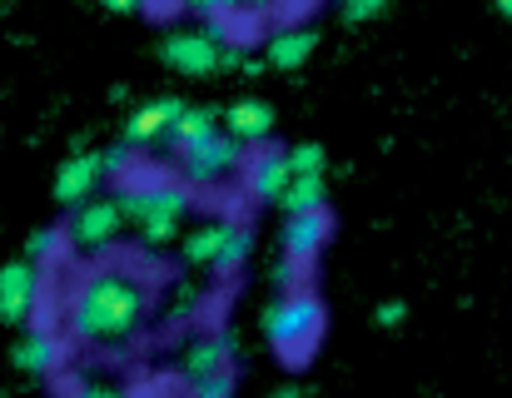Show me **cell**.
Returning <instances> with one entry per match:
<instances>
[{"mask_svg": "<svg viewBox=\"0 0 512 398\" xmlns=\"http://www.w3.org/2000/svg\"><path fill=\"white\" fill-rule=\"evenodd\" d=\"M319 329H324V304L314 289H294L264 309V339L284 364H309L304 354L319 344Z\"/></svg>", "mask_w": 512, "mask_h": 398, "instance_id": "obj_2", "label": "cell"}, {"mask_svg": "<svg viewBox=\"0 0 512 398\" xmlns=\"http://www.w3.org/2000/svg\"><path fill=\"white\" fill-rule=\"evenodd\" d=\"M65 324L80 344H120L145 324V289L125 274L100 269V274L75 284Z\"/></svg>", "mask_w": 512, "mask_h": 398, "instance_id": "obj_1", "label": "cell"}, {"mask_svg": "<svg viewBox=\"0 0 512 398\" xmlns=\"http://www.w3.org/2000/svg\"><path fill=\"white\" fill-rule=\"evenodd\" d=\"M239 165H244V145H234V140L219 130L214 140H204L199 150L184 155V180H189V185H219V180L234 175Z\"/></svg>", "mask_w": 512, "mask_h": 398, "instance_id": "obj_6", "label": "cell"}, {"mask_svg": "<svg viewBox=\"0 0 512 398\" xmlns=\"http://www.w3.org/2000/svg\"><path fill=\"white\" fill-rule=\"evenodd\" d=\"M284 165H289L294 180H304V175H324V145H294V150L284 155Z\"/></svg>", "mask_w": 512, "mask_h": 398, "instance_id": "obj_19", "label": "cell"}, {"mask_svg": "<svg viewBox=\"0 0 512 398\" xmlns=\"http://www.w3.org/2000/svg\"><path fill=\"white\" fill-rule=\"evenodd\" d=\"M249 249H254V239H249V229H239V224H234V229H229V244H224V254H219V264H214V269H219V274H229V269H239V264L249 259Z\"/></svg>", "mask_w": 512, "mask_h": 398, "instance_id": "obj_21", "label": "cell"}, {"mask_svg": "<svg viewBox=\"0 0 512 398\" xmlns=\"http://www.w3.org/2000/svg\"><path fill=\"white\" fill-rule=\"evenodd\" d=\"M378 319H383V324H398V319H403V304H383Z\"/></svg>", "mask_w": 512, "mask_h": 398, "instance_id": "obj_24", "label": "cell"}, {"mask_svg": "<svg viewBox=\"0 0 512 398\" xmlns=\"http://www.w3.org/2000/svg\"><path fill=\"white\" fill-rule=\"evenodd\" d=\"M249 165V195L254 199H284L289 190V165H284V155H254V160H244Z\"/></svg>", "mask_w": 512, "mask_h": 398, "instance_id": "obj_16", "label": "cell"}, {"mask_svg": "<svg viewBox=\"0 0 512 398\" xmlns=\"http://www.w3.org/2000/svg\"><path fill=\"white\" fill-rule=\"evenodd\" d=\"M324 199H329V190H324V175H304V180H289V190H284V209H289V219L294 214H314V209H324Z\"/></svg>", "mask_w": 512, "mask_h": 398, "instance_id": "obj_18", "label": "cell"}, {"mask_svg": "<svg viewBox=\"0 0 512 398\" xmlns=\"http://www.w3.org/2000/svg\"><path fill=\"white\" fill-rule=\"evenodd\" d=\"M229 229H234L229 219H214V224L189 229V239H184V259L199 264V269H214L219 254H224V244H229Z\"/></svg>", "mask_w": 512, "mask_h": 398, "instance_id": "obj_14", "label": "cell"}, {"mask_svg": "<svg viewBox=\"0 0 512 398\" xmlns=\"http://www.w3.org/2000/svg\"><path fill=\"white\" fill-rule=\"evenodd\" d=\"M274 398H304V394H299V389H279Z\"/></svg>", "mask_w": 512, "mask_h": 398, "instance_id": "obj_25", "label": "cell"}, {"mask_svg": "<svg viewBox=\"0 0 512 398\" xmlns=\"http://www.w3.org/2000/svg\"><path fill=\"white\" fill-rule=\"evenodd\" d=\"M75 398H125L120 389H105V384H90V389H75Z\"/></svg>", "mask_w": 512, "mask_h": 398, "instance_id": "obj_23", "label": "cell"}, {"mask_svg": "<svg viewBox=\"0 0 512 398\" xmlns=\"http://www.w3.org/2000/svg\"><path fill=\"white\" fill-rule=\"evenodd\" d=\"M125 229V214H120V199H85L80 209H70V229L65 239H75L80 249H105L115 234Z\"/></svg>", "mask_w": 512, "mask_h": 398, "instance_id": "obj_5", "label": "cell"}, {"mask_svg": "<svg viewBox=\"0 0 512 398\" xmlns=\"http://www.w3.org/2000/svg\"><path fill=\"white\" fill-rule=\"evenodd\" d=\"M329 229H334L329 209L294 214V219L284 224V254H289V264H309V259H314L324 244H329Z\"/></svg>", "mask_w": 512, "mask_h": 398, "instance_id": "obj_10", "label": "cell"}, {"mask_svg": "<svg viewBox=\"0 0 512 398\" xmlns=\"http://www.w3.org/2000/svg\"><path fill=\"white\" fill-rule=\"evenodd\" d=\"M314 45H319V35L314 30H279V35H269V65L274 70H299L309 55H314Z\"/></svg>", "mask_w": 512, "mask_h": 398, "instance_id": "obj_17", "label": "cell"}, {"mask_svg": "<svg viewBox=\"0 0 512 398\" xmlns=\"http://www.w3.org/2000/svg\"><path fill=\"white\" fill-rule=\"evenodd\" d=\"M219 130L234 140V145H264L274 135V105L269 100H234L224 115H219Z\"/></svg>", "mask_w": 512, "mask_h": 398, "instance_id": "obj_8", "label": "cell"}, {"mask_svg": "<svg viewBox=\"0 0 512 398\" xmlns=\"http://www.w3.org/2000/svg\"><path fill=\"white\" fill-rule=\"evenodd\" d=\"M219 135V115L214 110H204V105H184V115L174 120V130L165 135L174 150H179V160L189 155V150H199L204 140H214Z\"/></svg>", "mask_w": 512, "mask_h": 398, "instance_id": "obj_12", "label": "cell"}, {"mask_svg": "<svg viewBox=\"0 0 512 398\" xmlns=\"http://www.w3.org/2000/svg\"><path fill=\"white\" fill-rule=\"evenodd\" d=\"M65 244H70V239H65L60 229H40V234L30 239V254H25V264H35V269H40V264L60 259V249H65Z\"/></svg>", "mask_w": 512, "mask_h": 398, "instance_id": "obj_20", "label": "cell"}, {"mask_svg": "<svg viewBox=\"0 0 512 398\" xmlns=\"http://www.w3.org/2000/svg\"><path fill=\"white\" fill-rule=\"evenodd\" d=\"M160 55L165 65L179 70V75H214L224 65H234L239 55L224 50V30L219 25H204V30H174L160 40Z\"/></svg>", "mask_w": 512, "mask_h": 398, "instance_id": "obj_4", "label": "cell"}, {"mask_svg": "<svg viewBox=\"0 0 512 398\" xmlns=\"http://www.w3.org/2000/svg\"><path fill=\"white\" fill-rule=\"evenodd\" d=\"M179 115H184V100H174V95H160V100L140 105V110L125 120V145H150V140H165Z\"/></svg>", "mask_w": 512, "mask_h": 398, "instance_id": "obj_11", "label": "cell"}, {"mask_svg": "<svg viewBox=\"0 0 512 398\" xmlns=\"http://www.w3.org/2000/svg\"><path fill=\"white\" fill-rule=\"evenodd\" d=\"M378 10H383V0H353V5H343L339 15L348 20V25H353V20H373Z\"/></svg>", "mask_w": 512, "mask_h": 398, "instance_id": "obj_22", "label": "cell"}, {"mask_svg": "<svg viewBox=\"0 0 512 398\" xmlns=\"http://www.w3.org/2000/svg\"><path fill=\"white\" fill-rule=\"evenodd\" d=\"M105 175V155H75L55 170V199L65 209H80L85 199H95V185Z\"/></svg>", "mask_w": 512, "mask_h": 398, "instance_id": "obj_9", "label": "cell"}, {"mask_svg": "<svg viewBox=\"0 0 512 398\" xmlns=\"http://www.w3.org/2000/svg\"><path fill=\"white\" fill-rule=\"evenodd\" d=\"M60 359H65V349H60V339H55V334H45V329H35L30 339H20V344H15V364H20L25 374H55V369H60Z\"/></svg>", "mask_w": 512, "mask_h": 398, "instance_id": "obj_15", "label": "cell"}, {"mask_svg": "<svg viewBox=\"0 0 512 398\" xmlns=\"http://www.w3.org/2000/svg\"><path fill=\"white\" fill-rule=\"evenodd\" d=\"M115 199H120L125 224H135L145 244H165V239H174V229H179V219L189 209V185H179V180H150L140 190L125 185Z\"/></svg>", "mask_w": 512, "mask_h": 398, "instance_id": "obj_3", "label": "cell"}, {"mask_svg": "<svg viewBox=\"0 0 512 398\" xmlns=\"http://www.w3.org/2000/svg\"><path fill=\"white\" fill-rule=\"evenodd\" d=\"M40 309V269L15 259L0 269V319L5 324H25Z\"/></svg>", "mask_w": 512, "mask_h": 398, "instance_id": "obj_7", "label": "cell"}, {"mask_svg": "<svg viewBox=\"0 0 512 398\" xmlns=\"http://www.w3.org/2000/svg\"><path fill=\"white\" fill-rule=\"evenodd\" d=\"M184 374H189L194 384L229 374V339H219V334H209V339H194V344H189V354H184Z\"/></svg>", "mask_w": 512, "mask_h": 398, "instance_id": "obj_13", "label": "cell"}, {"mask_svg": "<svg viewBox=\"0 0 512 398\" xmlns=\"http://www.w3.org/2000/svg\"><path fill=\"white\" fill-rule=\"evenodd\" d=\"M503 15H512V0H503Z\"/></svg>", "mask_w": 512, "mask_h": 398, "instance_id": "obj_26", "label": "cell"}]
</instances>
